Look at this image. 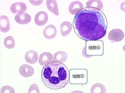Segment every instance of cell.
<instances>
[{"instance_id":"obj_1","label":"cell","mask_w":125,"mask_h":93,"mask_svg":"<svg viewBox=\"0 0 125 93\" xmlns=\"http://www.w3.org/2000/svg\"><path fill=\"white\" fill-rule=\"evenodd\" d=\"M73 27L76 35L87 41L101 39L106 35L107 19L102 11L94 8H84L75 15Z\"/></svg>"},{"instance_id":"obj_11","label":"cell","mask_w":125,"mask_h":93,"mask_svg":"<svg viewBox=\"0 0 125 93\" xmlns=\"http://www.w3.org/2000/svg\"><path fill=\"white\" fill-rule=\"evenodd\" d=\"M25 58L27 62L31 64L35 63L37 62L38 56L37 53L34 50H30L26 53Z\"/></svg>"},{"instance_id":"obj_8","label":"cell","mask_w":125,"mask_h":93,"mask_svg":"<svg viewBox=\"0 0 125 93\" xmlns=\"http://www.w3.org/2000/svg\"><path fill=\"white\" fill-rule=\"evenodd\" d=\"M57 33V30L55 27L52 25L47 26L43 31V34L45 38L49 40L54 38Z\"/></svg>"},{"instance_id":"obj_5","label":"cell","mask_w":125,"mask_h":93,"mask_svg":"<svg viewBox=\"0 0 125 93\" xmlns=\"http://www.w3.org/2000/svg\"><path fill=\"white\" fill-rule=\"evenodd\" d=\"M16 22L21 24H26L31 21V16L24 11L18 13L16 15L15 18Z\"/></svg>"},{"instance_id":"obj_18","label":"cell","mask_w":125,"mask_h":93,"mask_svg":"<svg viewBox=\"0 0 125 93\" xmlns=\"http://www.w3.org/2000/svg\"><path fill=\"white\" fill-rule=\"evenodd\" d=\"M14 89L11 86H3L1 90V93H15Z\"/></svg>"},{"instance_id":"obj_4","label":"cell","mask_w":125,"mask_h":93,"mask_svg":"<svg viewBox=\"0 0 125 93\" xmlns=\"http://www.w3.org/2000/svg\"><path fill=\"white\" fill-rule=\"evenodd\" d=\"M85 49L87 55L102 56L104 54V42L102 41H86Z\"/></svg>"},{"instance_id":"obj_15","label":"cell","mask_w":125,"mask_h":93,"mask_svg":"<svg viewBox=\"0 0 125 93\" xmlns=\"http://www.w3.org/2000/svg\"><path fill=\"white\" fill-rule=\"evenodd\" d=\"M46 5L47 8L50 11L56 16L59 15L58 4L56 1L53 0H47Z\"/></svg>"},{"instance_id":"obj_13","label":"cell","mask_w":125,"mask_h":93,"mask_svg":"<svg viewBox=\"0 0 125 93\" xmlns=\"http://www.w3.org/2000/svg\"><path fill=\"white\" fill-rule=\"evenodd\" d=\"M72 29V25L71 23L64 21L60 26V31L62 36H66L70 33Z\"/></svg>"},{"instance_id":"obj_9","label":"cell","mask_w":125,"mask_h":93,"mask_svg":"<svg viewBox=\"0 0 125 93\" xmlns=\"http://www.w3.org/2000/svg\"><path fill=\"white\" fill-rule=\"evenodd\" d=\"M52 60V56L50 53L44 52L40 56L39 62L42 66H45L50 63Z\"/></svg>"},{"instance_id":"obj_20","label":"cell","mask_w":125,"mask_h":93,"mask_svg":"<svg viewBox=\"0 0 125 93\" xmlns=\"http://www.w3.org/2000/svg\"><path fill=\"white\" fill-rule=\"evenodd\" d=\"M29 1L32 5H39L42 3L43 0H29Z\"/></svg>"},{"instance_id":"obj_2","label":"cell","mask_w":125,"mask_h":93,"mask_svg":"<svg viewBox=\"0 0 125 93\" xmlns=\"http://www.w3.org/2000/svg\"><path fill=\"white\" fill-rule=\"evenodd\" d=\"M70 78L69 71L63 64L52 62L45 66L42 70V79L48 88L58 90L67 84Z\"/></svg>"},{"instance_id":"obj_3","label":"cell","mask_w":125,"mask_h":93,"mask_svg":"<svg viewBox=\"0 0 125 93\" xmlns=\"http://www.w3.org/2000/svg\"><path fill=\"white\" fill-rule=\"evenodd\" d=\"M70 83L73 85H85L88 83V72L86 69L70 70Z\"/></svg>"},{"instance_id":"obj_14","label":"cell","mask_w":125,"mask_h":93,"mask_svg":"<svg viewBox=\"0 0 125 93\" xmlns=\"http://www.w3.org/2000/svg\"><path fill=\"white\" fill-rule=\"evenodd\" d=\"M81 4L80 2L77 1L72 2L69 6V10L70 12L72 15L76 14L79 11L83 9V5L79 6Z\"/></svg>"},{"instance_id":"obj_19","label":"cell","mask_w":125,"mask_h":93,"mask_svg":"<svg viewBox=\"0 0 125 93\" xmlns=\"http://www.w3.org/2000/svg\"><path fill=\"white\" fill-rule=\"evenodd\" d=\"M28 93H40L39 87L36 84H33L31 85L29 88Z\"/></svg>"},{"instance_id":"obj_7","label":"cell","mask_w":125,"mask_h":93,"mask_svg":"<svg viewBox=\"0 0 125 93\" xmlns=\"http://www.w3.org/2000/svg\"><path fill=\"white\" fill-rule=\"evenodd\" d=\"M19 73L20 75L25 77H30L34 73V69L31 66L27 64L21 65L19 68Z\"/></svg>"},{"instance_id":"obj_17","label":"cell","mask_w":125,"mask_h":93,"mask_svg":"<svg viewBox=\"0 0 125 93\" xmlns=\"http://www.w3.org/2000/svg\"><path fill=\"white\" fill-rule=\"evenodd\" d=\"M4 43L5 47L7 48L11 49L15 47V41L13 38L11 36H9L5 38Z\"/></svg>"},{"instance_id":"obj_16","label":"cell","mask_w":125,"mask_h":93,"mask_svg":"<svg viewBox=\"0 0 125 93\" xmlns=\"http://www.w3.org/2000/svg\"><path fill=\"white\" fill-rule=\"evenodd\" d=\"M68 57L67 54L64 52H58L54 55L52 62H63L66 60Z\"/></svg>"},{"instance_id":"obj_12","label":"cell","mask_w":125,"mask_h":93,"mask_svg":"<svg viewBox=\"0 0 125 93\" xmlns=\"http://www.w3.org/2000/svg\"><path fill=\"white\" fill-rule=\"evenodd\" d=\"M9 21L7 16H0V31L3 33H7L10 30Z\"/></svg>"},{"instance_id":"obj_6","label":"cell","mask_w":125,"mask_h":93,"mask_svg":"<svg viewBox=\"0 0 125 93\" xmlns=\"http://www.w3.org/2000/svg\"><path fill=\"white\" fill-rule=\"evenodd\" d=\"M48 20V15L45 11H41L36 14L34 18V22L36 25L42 26L44 25Z\"/></svg>"},{"instance_id":"obj_10","label":"cell","mask_w":125,"mask_h":93,"mask_svg":"<svg viewBox=\"0 0 125 93\" xmlns=\"http://www.w3.org/2000/svg\"><path fill=\"white\" fill-rule=\"evenodd\" d=\"M27 7L25 3L21 2H17L14 3L11 5L10 10L13 13L17 14L21 11H25L26 10Z\"/></svg>"}]
</instances>
